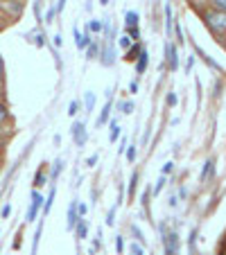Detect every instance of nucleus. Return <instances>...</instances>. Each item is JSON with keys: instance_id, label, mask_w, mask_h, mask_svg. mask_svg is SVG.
<instances>
[{"instance_id": "1", "label": "nucleus", "mask_w": 226, "mask_h": 255, "mask_svg": "<svg viewBox=\"0 0 226 255\" xmlns=\"http://www.w3.org/2000/svg\"><path fill=\"white\" fill-rule=\"evenodd\" d=\"M206 20H208V25L213 27V30H217V32H226V12H222V9H217V12H208Z\"/></svg>"}, {"instance_id": "2", "label": "nucleus", "mask_w": 226, "mask_h": 255, "mask_svg": "<svg viewBox=\"0 0 226 255\" xmlns=\"http://www.w3.org/2000/svg\"><path fill=\"white\" fill-rule=\"evenodd\" d=\"M41 206H43V196H41L39 192H32V203H30V210H27V222H34V219H36Z\"/></svg>"}, {"instance_id": "3", "label": "nucleus", "mask_w": 226, "mask_h": 255, "mask_svg": "<svg viewBox=\"0 0 226 255\" xmlns=\"http://www.w3.org/2000/svg\"><path fill=\"white\" fill-rule=\"evenodd\" d=\"M72 138H75V144H77V147H84L86 144L88 136H86L84 122H75V125H72Z\"/></svg>"}, {"instance_id": "4", "label": "nucleus", "mask_w": 226, "mask_h": 255, "mask_svg": "<svg viewBox=\"0 0 226 255\" xmlns=\"http://www.w3.org/2000/svg\"><path fill=\"white\" fill-rule=\"evenodd\" d=\"M165 249H168V255H174L179 251V235L176 233H168L165 235Z\"/></svg>"}, {"instance_id": "5", "label": "nucleus", "mask_w": 226, "mask_h": 255, "mask_svg": "<svg viewBox=\"0 0 226 255\" xmlns=\"http://www.w3.org/2000/svg\"><path fill=\"white\" fill-rule=\"evenodd\" d=\"M168 65H170V70L179 68V52H176V48L172 43H168Z\"/></svg>"}, {"instance_id": "6", "label": "nucleus", "mask_w": 226, "mask_h": 255, "mask_svg": "<svg viewBox=\"0 0 226 255\" xmlns=\"http://www.w3.org/2000/svg\"><path fill=\"white\" fill-rule=\"evenodd\" d=\"M75 43H77V50H84V48L90 43V36H88V34H84V36H82V32L75 27Z\"/></svg>"}, {"instance_id": "7", "label": "nucleus", "mask_w": 226, "mask_h": 255, "mask_svg": "<svg viewBox=\"0 0 226 255\" xmlns=\"http://www.w3.org/2000/svg\"><path fill=\"white\" fill-rule=\"evenodd\" d=\"M79 222V217H77V206L75 203H70V208H68V228H75Z\"/></svg>"}, {"instance_id": "8", "label": "nucleus", "mask_w": 226, "mask_h": 255, "mask_svg": "<svg viewBox=\"0 0 226 255\" xmlns=\"http://www.w3.org/2000/svg\"><path fill=\"white\" fill-rule=\"evenodd\" d=\"M86 235H88V226H86V222H84V217L77 222V237L79 239H86Z\"/></svg>"}, {"instance_id": "9", "label": "nucleus", "mask_w": 226, "mask_h": 255, "mask_svg": "<svg viewBox=\"0 0 226 255\" xmlns=\"http://www.w3.org/2000/svg\"><path fill=\"white\" fill-rule=\"evenodd\" d=\"M145 68H147V52L142 50V52H140V61H138V65H136V72H138V75H142V72H145Z\"/></svg>"}, {"instance_id": "10", "label": "nucleus", "mask_w": 226, "mask_h": 255, "mask_svg": "<svg viewBox=\"0 0 226 255\" xmlns=\"http://www.w3.org/2000/svg\"><path fill=\"white\" fill-rule=\"evenodd\" d=\"M165 27H168V36L172 34V7L165 5Z\"/></svg>"}, {"instance_id": "11", "label": "nucleus", "mask_w": 226, "mask_h": 255, "mask_svg": "<svg viewBox=\"0 0 226 255\" xmlns=\"http://www.w3.org/2000/svg\"><path fill=\"white\" fill-rule=\"evenodd\" d=\"M109 111H111V104H106V106H104V109H102V113L97 115V127H102L104 122L109 120Z\"/></svg>"}, {"instance_id": "12", "label": "nucleus", "mask_w": 226, "mask_h": 255, "mask_svg": "<svg viewBox=\"0 0 226 255\" xmlns=\"http://www.w3.org/2000/svg\"><path fill=\"white\" fill-rule=\"evenodd\" d=\"M127 25H129V27H138V14H136V12H127Z\"/></svg>"}, {"instance_id": "13", "label": "nucleus", "mask_w": 226, "mask_h": 255, "mask_svg": "<svg viewBox=\"0 0 226 255\" xmlns=\"http://www.w3.org/2000/svg\"><path fill=\"white\" fill-rule=\"evenodd\" d=\"M118 133H120V127H118V122H111V136H109L111 143H116V140H118Z\"/></svg>"}, {"instance_id": "14", "label": "nucleus", "mask_w": 226, "mask_h": 255, "mask_svg": "<svg viewBox=\"0 0 226 255\" xmlns=\"http://www.w3.org/2000/svg\"><path fill=\"white\" fill-rule=\"evenodd\" d=\"M93 106H95V95L86 93V111H93Z\"/></svg>"}, {"instance_id": "15", "label": "nucleus", "mask_w": 226, "mask_h": 255, "mask_svg": "<svg viewBox=\"0 0 226 255\" xmlns=\"http://www.w3.org/2000/svg\"><path fill=\"white\" fill-rule=\"evenodd\" d=\"M52 199H54V190L50 192V196H48V201L43 203V212H45V215H48V212H50V208H52Z\"/></svg>"}, {"instance_id": "16", "label": "nucleus", "mask_w": 226, "mask_h": 255, "mask_svg": "<svg viewBox=\"0 0 226 255\" xmlns=\"http://www.w3.org/2000/svg\"><path fill=\"white\" fill-rule=\"evenodd\" d=\"M127 160H129V163L136 160V144H129V149H127Z\"/></svg>"}, {"instance_id": "17", "label": "nucleus", "mask_w": 226, "mask_h": 255, "mask_svg": "<svg viewBox=\"0 0 226 255\" xmlns=\"http://www.w3.org/2000/svg\"><path fill=\"white\" fill-rule=\"evenodd\" d=\"M213 172V160H208L206 163V167H204V174H201V181H206V176Z\"/></svg>"}, {"instance_id": "18", "label": "nucleus", "mask_w": 226, "mask_h": 255, "mask_svg": "<svg viewBox=\"0 0 226 255\" xmlns=\"http://www.w3.org/2000/svg\"><path fill=\"white\" fill-rule=\"evenodd\" d=\"M61 167H64V160H57V163H54V170H52V178H57V176H59Z\"/></svg>"}, {"instance_id": "19", "label": "nucleus", "mask_w": 226, "mask_h": 255, "mask_svg": "<svg viewBox=\"0 0 226 255\" xmlns=\"http://www.w3.org/2000/svg\"><path fill=\"white\" fill-rule=\"evenodd\" d=\"M118 43H120V48H122V50H127V48L131 46V39H129V36H120V41H118Z\"/></svg>"}, {"instance_id": "20", "label": "nucleus", "mask_w": 226, "mask_h": 255, "mask_svg": "<svg viewBox=\"0 0 226 255\" xmlns=\"http://www.w3.org/2000/svg\"><path fill=\"white\" fill-rule=\"evenodd\" d=\"M88 30H90V32H102V23H100V20H93Z\"/></svg>"}, {"instance_id": "21", "label": "nucleus", "mask_w": 226, "mask_h": 255, "mask_svg": "<svg viewBox=\"0 0 226 255\" xmlns=\"http://www.w3.org/2000/svg\"><path fill=\"white\" fill-rule=\"evenodd\" d=\"M77 109H79V102L75 99V102H70V106H68V115H75V113H77Z\"/></svg>"}, {"instance_id": "22", "label": "nucleus", "mask_w": 226, "mask_h": 255, "mask_svg": "<svg viewBox=\"0 0 226 255\" xmlns=\"http://www.w3.org/2000/svg\"><path fill=\"white\" fill-rule=\"evenodd\" d=\"M165 102H168V106H174L176 102H179V97H176L174 93H170V95H168V99H165Z\"/></svg>"}, {"instance_id": "23", "label": "nucleus", "mask_w": 226, "mask_h": 255, "mask_svg": "<svg viewBox=\"0 0 226 255\" xmlns=\"http://www.w3.org/2000/svg\"><path fill=\"white\" fill-rule=\"evenodd\" d=\"M116 251H118L120 255H122V251H124V242H122V237H118V239H116Z\"/></svg>"}, {"instance_id": "24", "label": "nucleus", "mask_w": 226, "mask_h": 255, "mask_svg": "<svg viewBox=\"0 0 226 255\" xmlns=\"http://www.w3.org/2000/svg\"><path fill=\"white\" fill-rule=\"evenodd\" d=\"M163 185H165V178H158V183H156V188H154V194H158V192L163 190Z\"/></svg>"}, {"instance_id": "25", "label": "nucleus", "mask_w": 226, "mask_h": 255, "mask_svg": "<svg viewBox=\"0 0 226 255\" xmlns=\"http://www.w3.org/2000/svg\"><path fill=\"white\" fill-rule=\"evenodd\" d=\"M213 2H215V7H217V9L226 12V0H213Z\"/></svg>"}, {"instance_id": "26", "label": "nucleus", "mask_w": 226, "mask_h": 255, "mask_svg": "<svg viewBox=\"0 0 226 255\" xmlns=\"http://www.w3.org/2000/svg\"><path fill=\"white\" fill-rule=\"evenodd\" d=\"M122 109H124V113H127V115H129V113H134V104H131V102H124Z\"/></svg>"}, {"instance_id": "27", "label": "nucleus", "mask_w": 226, "mask_h": 255, "mask_svg": "<svg viewBox=\"0 0 226 255\" xmlns=\"http://www.w3.org/2000/svg\"><path fill=\"white\" fill-rule=\"evenodd\" d=\"M113 215H116V210H109V217H106V226H113V222H116V219H113Z\"/></svg>"}, {"instance_id": "28", "label": "nucleus", "mask_w": 226, "mask_h": 255, "mask_svg": "<svg viewBox=\"0 0 226 255\" xmlns=\"http://www.w3.org/2000/svg\"><path fill=\"white\" fill-rule=\"evenodd\" d=\"M129 36H134V39H140V32H138L136 27H129Z\"/></svg>"}, {"instance_id": "29", "label": "nucleus", "mask_w": 226, "mask_h": 255, "mask_svg": "<svg viewBox=\"0 0 226 255\" xmlns=\"http://www.w3.org/2000/svg\"><path fill=\"white\" fill-rule=\"evenodd\" d=\"M95 54H97V48L95 46H88V59H93Z\"/></svg>"}, {"instance_id": "30", "label": "nucleus", "mask_w": 226, "mask_h": 255, "mask_svg": "<svg viewBox=\"0 0 226 255\" xmlns=\"http://www.w3.org/2000/svg\"><path fill=\"white\" fill-rule=\"evenodd\" d=\"M52 16H54V9H48V14H45V20H48V23H52Z\"/></svg>"}, {"instance_id": "31", "label": "nucleus", "mask_w": 226, "mask_h": 255, "mask_svg": "<svg viewBox=\"0 0 226 255\" xmlns=\"http://www.w3.org/2000/svg\"><path fill=\"white\" fill-rule=\"evenodd\" d=\"M172 172V163H165L163 165V174H170Z\"/></svg>"}, {"instance_id": "32", "label": "nucleus", "mask_w": 226, "mask_h": 255, "mask_svg": "<svg viewBox=\"0 0 226 255\" xmlns=\"http://www.w3.org/2000/svg\"><path fill=\"white\" fill-rule=\"evenodd\" d=\"M95 163H97V156H90L88 160H86V165H88V167H93V165H95Z\"/></svg>"}, {"instance_id": "33", "label": "nucleus", "mask_w": 226, "mask_h": 255, "mask_svg": "<svg viewBox=\"0 0 226 255\" xmlns=\"http://www.w3.org/2000/svg\"><path fill=\"white\" fill-rule=\"evenodd\" d=\"M5 115H7V111H5V106L0 104V122H2V120H5Z\"/></svg>"}, {"instance_id": "34", "label": "nucleus", "mask_w": 226, "mask_h": 255, "mask_svg": "<svg viewBox=\"0 0 226 255\" xmlns=\"http://www.w3.org/2000/svg\"><path fill=\"white\" fill-rule=\"evenodd\" d=\"M77 210H79V215H82V217L86 215V206H84V203H79V208H77Z\"/></svg>"}, {"instance_id": "35", "label": "nucleus", "mask_w": 226, "mask_h": 255, "mask_svg": "<svg viewBox=\"0 0 226 255\" xmlns=\"http://www.w3.org/2000/svg\"><path fill=\"white\" fill-rule=\"evenodd\" d=\"M129 91H131V93H136V91H138V81H131V86H129Z\"/></svg>"}, {"instance_id": "36", "label": "nucleus", "mask_w": 226, "mask_h": 255, "mask_svg": "<svg viewBox=\"0 0 226 255\" xmlns=\"http://www.w3.org/2000/svg\"><path fill=\"white\" fill-rule=\"evenodd\" d=\"M9 210H12V208H9V206H5V208H2V217H9Z\"/></svg>"}, {"instance_id": "37", "label": "nucleus", "mask_w": 226, "mask_h": 255, "mask_svg": "<svg viewBox=\"0 0 226 255\" xmlns=\"http://www.w3.org/2000/svg\"><path fill=\"white\" fill-rule=\"evenodd\" d=\"M0 75H2V59H0Z\"/></svg>"}, {"instance_id": "38", "label": "nucleus", "mask_w": 226, "mask_h": 255, "mask_svg": "<svg viewBox=\"0 0 226 255\" xmlns=\"http://www.w3.org/2000/svg\"><path fill=\"white\" fill-rule=\"evenodd\" d=\"M100 2H102V5H106V2H109V0H100Z\"/></svg>"}]
</instances>
